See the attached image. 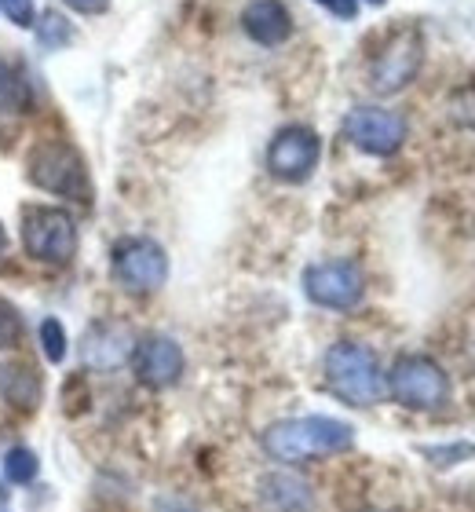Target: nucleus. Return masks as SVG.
Instances as JSON below:
<instances>
[{
    "label": "nucleus",
    "instance_id": "nucleus-1",
    "mask_svg": "<svg viewBox=\"0 0 475 512\" xmlns=\"http://www.w3.org/2000/svg\"><path fill=\"white\" fill-rule=\"evenodd\" d=\"M355 443V428L348 421H337V417H285L275 421L260 436V447H264L267 458L282 461V465H307V461L318 458H333V454H344Z\"/></svg>",
    "mask_w": 475,
    "mask_h": 512
},
{
    "label": "nucleus",
    "instance_id": "nucleus-2",
    "mask_svg": "<svg viewBox=\"0 0 475 512\" xmlns=\"http://www.w3.org/2000/svg\"><path fill=\"white\" fill-rule=\"evenodd\" d=\"M326 384L348 406H377L388 392L377 355L359 341H337L326 352Z\"/></svg>",
    "mask_w": 475,
    "mask_h": 512
},
{
    "label": "nucleus",
    "instance_id": "nucleus-3",
    "mask_svg": "<svg viewBox=\"0 0 475 512\" xmlns=\"http://www.w3.org/2000/svg\"><path fill=\"white\" fill-rule=\"evenodd\" d=\"M388 395L406 410H443L454 395L450 374L443 363H435L432 355H402L395 359L391 374L384 377Z\"/></svg>",
    "mask_w": 475,
    "mask_h": 512
},
{
    "label": "nucleus",
    "instance_id": "nucleus-4",
    "mask_svg": "<svg viewBox=\"0 0 475 512\" xmlns=\"http://www.w3.org/2000/svg\"><path fill=\"white\" fill-rule=\"evenodd\" d=\"M304 293L326 311H351L366 297V275L355 260H326L304 271Z\"/></svg>",
    "mask_w": 475,
    "mask_h": 512
},
{
    "label": "nucleus",
    "instance_id": "nucleus-5",
    "mask_svg": "<svg viewBox=\"0 0 475 512\" xmlns=\"http://www.w3.org/2000/svg\"><path fill=\"white\" fill-rule=\"evenodd\" d=\"M22 246L37 260L66 264L77 249L74 216L63 213V209H44V205L26 209V216H22Z\"/></svg>",
    "mask_w": 475,
    "mask_h": 512
},
{
    "label": "nucleus",
    "instance_id": "nucleus-6",
    "mask_svg": "<svg viewBox=\"0 0 475 512\" xmlns=\"http://www.w3.org/2000/svg\"><path fill=\"white\" fill-rule=\"evenodd\" d=\"M424 63V41L417 30H395L388 44L377 52L370 66V88L377 96H395L399 88H406L417 77Z\"/></svg>",
    "mask_w": 475,
    "mask_h": 512
},
{
    "label": "nucleus",
    "instance_id": "nucleus-7",
    "mask_svg": "<svg viewBox=\"0 0 475 512\" xmlns=\"http://www.w3.org/2000/svg\"><path fill=\"white\" fill-rule=\"evenodd\" d=\"M114 278L128 293H154L169 278V256L154 238H125L114 246Z\"/></svg>",
    "mask_w": 475,
    "mask_h": 512
},
{
    "label": "nucleus",
    "instance_id": "nucleus-8",
    "mask_svg": "<svg viewBox=\"0 0 475 512\" xmlns=\"http://www.w3.org/2000/svg\"><path fill=\"white\" fill-rule=\"evenodd\" d=\"M30 176L44 191L88 202V172L81 165V158H77V150L66 147V143H41L33 150Z\"/></svg>",
    "mask_w": 475,
    "mask_h": 512
},
{
    "label": "nucleus",
    "instance_id": "nucleus-9",
    "mask_svg": "<svg viewBox=\"0 0 475 512\" xmlns=\"http://www.w3.org/2000/svg\"><path fill=\"white\" fill-rule=\"evenodd\" d=\"M322 158V143L307 125L282 128L267 147V169L282 183H304Z\"/></svg>",
    "mask_w": 475,
    "mask_h": 512
},
{
    "label": "nucleus",
    "instance_id": "nucleus-10",
    "mask_svg": "<svg viewBox=\"0 0 475 512\" xmlns=\"http://www.w3.org/2000/svg\"><path fill=\"white\" fill-rule=\"evenodd\" d=\"M406 132H410L406 118L395 114V110H384V107H359L344 118V136H348L359 150L377 154V158L395 154V150L406 143Z\"/></svg>",
    "mask_w": 475,
    "mask_h": 512
},
{
    "label": "nucleus",
    "instance_id": "nucleus-11",
    "mask_svg": "<svg viewBox=\"0 0 475 512\" xmlns=\"http://www.w3.org/2000/svg\"><path fill=\"white\" fill-rule=\"evenodd\" d=\"M132 370H136V381L147 384V388H172V384L183 377V366H187V359H183V348L172 337H161V333H154V337H143V341L132 348Z\"/></svg>",
    "mask_w": 475,
    "mask_h": 512
},
{
    "label": "nucleus",
    "instance_id": "nucleus-12",
    "mask_svg": "<svg viewBox=\"0 0 475 512\" xmlns=\"http://www.w3.org/2000/svg\"><path fill=\"white\" fill-rule=\"evenodd\" d=\"M132 348H136V344H132L125 326L103 322V326H95V330L85 337L81 355H85V363L92 366V370H114V366L132 359Z\"/></svg>",
    "mask_w": 475,
    "mask_h": 512
},
{
    "label": "nucleus",
    "instance_id": "nucleus-13",
    "mask_svg": "<svg viewBox=\"0 0 475 512\" xmlns=\"http://www.w3.org/2000/svg\"><path fill=\"white\" fill-rule=\"evenodd\" d=\"M242 26H245V33H249L256 44H264V48H275V44H282L285 37L293 33V19H289V11H285L282 0H253V4L242 11Z\"/></svg>",
    "mask_w": 475,
    "mask_h": 512
},
{
    "label": "nucleus",
    "instance_id": "nucleus-14",
    "mask_svg": "<svg viewBox=\"0 0 475 512\" xmlns=\"http://www.w3.org/2000/svg\"><path fill=\"white\" fill-rule=\"evenodd\" d=\"M260 498L271 512H311L315 494L304 480H296L289 472H271L260 480Z\"/></svg>",
    "mask_w": 475,
    "mask_h": 512
},
{
    "label": "nucleus",
    "instance_id": "nucleus-15",
    "mask_svg": "<svg viewBox=\"0 0 475 512\" xmlns=\"http://www.w3.org/2000/svg\"><path fill=\"white\" fill-rule=\"evenodd\" d=\"M41 374L30 363H0V399L19 410H33L41 403Z\"/></svg>",
    "mask_w": 475,
    "mask_h": 512
},
{
    "label": "nucleus",
    "instance_id": "nucleus-16",
    "mask_svg": "<svg viewBox=\"0 0 475 512\" xmlns=\"http://www.w3.org/2000/svg\"><path fill=\"white\" fill-rule=\"evenodd\" d=\"M421 454L428 458V465L435 469H454L461 461H475V443L457 439V443H439V447H421Z\"/></svg>",
    "mask_w": 475,
    "mask_h": 512
},
{
    "label": "nucleus",
    "instance_id": "nucleus-17",
    "mask_svg": "<svg viewBox=\"0 0 475 512\" xmlns=\"http://www.w3.org/2000/svg\"><path fill=\"white\" fill-rule=\"evenodd\" d=\"M4 472H8L11 483H30L37 476V454L26 447H15L4 461Z\"/></svg>",
    "mask_w": 475,
    "mask_h": 512
},
{
    "label": "nucleus",
    "instance_id": "nucleus-18",
    "mask_svg": "<svg viewBox=\"0 0 475 512\" xmlns=\"http://www.w3.org/2000/svg\"><path fill=\"white\" fill-rule=\"evenodd\" d=\"M41 348H44V355H48L52 363H63L66 330H63V322H59V319H44L41 322Z\"/></svg>",
    "mask_w": 475,
    "mask_h": 512
},
{
    "label": "nucleus",
    "instance_id": "nucleus-19",
    "mask_svg": "<svg viewBox=\"0 0 475 512\" xmlns=\"http://www.w3.org/2000/svg\"><path fill=\"white\" fill-rule=\"evenodd\" d=\"M19 341H22L19 311L11 308L8 300H0V352H4V348H15Z\"/></svg>",
    "mask_w": 475,
    "mask_h": 512
},
{
    "label": "nucleus",
    "instance_id": "nucleus-20",
    "mask_svg": "<svg viewBox=\"0 0 475 512\" xmlns=\"http://www.w3.org/2000/svg\"><path fill=\"white\" fill-rule=\"evenodd\" d=\"M66 37H70V26H66L59 15H48V19H41V44H63Z\"/></svg>",
    "mask_w": 475,
    "mask_h": 512
},
{
    "label": "nucleus",
    "instance_id": "nucleus-21",
    "mask_svg": "<svg viewBox=\"0 0 475 512\" xmlns=\"http://www.w3.org/2000/svg\"><path fill=\"white\" fill-rule=\"evenodd\" d=\"M4 11H8L11 19L19 22V26H30V19H33L30 0H4Z\"/></svg>",
    "mask_w": 475,
    "mask_h": 512
},
{
    "label": "nucleus",
    "instance_id": "nucleus-22",
    "mask_svg": "<svg viewBox=\"0 0 475 512\" xmlns=\"http://www.w3.org/2000/svg\"><path fill=\"white\" fill-rule=\"evenodd\" d=\"M322 8H329L333 15H340V19H355V0H318Z\"/></svg>",
    "mask_w": 475,
    "mask_h": 512
},
{
    "label": "nucleus",
    "instance_id": "nucleus-23",
    "mask_svg": "<svg viewBox=\"0 0 475 512\" xmlns=\"http://www.w3.org/2000/svg\"><path fill=\"white\" fill-rule=\"evenodd\" d=\"M74 11H85V15H99V11H106V4L110 0H66Z\"/></svg>",
    "mask_w": 475,
    "mask_h": 512
},
{
    "label": "nucleus",
    "instance_id": "nucleus-24",
    "mask_svg": "<svg viewBox=\"0 0 475 512\" xmlns=\"http://www.w3.org/2000/svg\"><path fill=\"white\" fill-rule=\"evenodd\" d=\"M11 92H15V77H11L8 66L0 63V99H11Z\"/></svg>",
    "mask_w": 475,
    "mask_h": 512
},
{
    "label": "nucleus",
    "instance_id": "nucleus-25",
    "mask_svg": "<svg viewBox=\"0 0 475 512\" xmlns=\"http://www.w3.org/2000/svg\"><path fill=\"white\" fill-rule=\"evenodd\" d=\"M154 512H194V509H190L187 502H180V498H161Z\"/></svg>",
    "mask_w": 475,
    "mask_h": 512
},
{
    "label": "nucleus",
    "instance_id": "nucleus-26",
    "mask_svg": "<svg viewBox=\"0 0 475 512\" xmlns=\"http://www.w3.org/2000/svg\"><path fill=\"white\" fill-rule=\"evenodd\" d=\"M366 4H377V8H380V4H388V0H366Z\"/></svg>",
    "mask_w": 475,
    "mask_h": 512
},
{
    "label": "nucleus",
    "instance_id": "nucleus-27",
    "mask_svg": "<svg viewBox=\"0 0 475 512\" xmlns=\"http://www.w3.org/2000/svg\"><path fill=\"white\" fill-rule=\"evenodd\" d=\"M0 249H4V231H0Z\"/></svg>",
    "mask_w": 475,
    "mask_h": 512
}]
</instances>
